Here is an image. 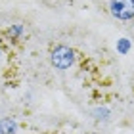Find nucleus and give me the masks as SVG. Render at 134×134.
I'll return each mask as SVG.
<instances>
[{
	"label": "nucleus",
	"instance_id": "f257e3e1",
	"mask_svg": "<svg viewBox=\"0 0 134 134\" xmlns=\"http://www.w3.org/2000/svg\"><path fill=\"white\" fill-rule=\"evenodd\" d=\"M73 62H75V54L67 46H58L52 52V65L56 69H69L73 65Z\"/></svg>",
	"mask_w": 134,
	"mask_h": 134
},
{
	"label": "nucleus",
	"instance_id": "f03ea898",
	"mask_svg": "<svg viewBox=\"0 0 134 134\" xmlns=\"http://www.w3.org/2000/svg\"><path fill=\"white\" fill-rule=\"evenodd\" d=\"M111 14L117 19H132L134 0H111Z\"/></svg>",
	"mask_w": 134,
	"mask_h": 134
},
{
	"label": "nucleus",
	"instance_id": "7ed1b4c3",
	"mask_svg": "<svg viewBox=\"0 0 134 134\" xmlns=\"http://www.w3.org/2000/svg\"><path fill=\"white\" fill-rule=\"evenodd\" d=\"M2 126H4L2 134H12V132L15 130V125L12 123V121H4V123H2Z\"/></svg>",
	"mask_w": 134,
	"mask_h": 134
},
{
	"label": "nucleus",
	"instance_id": "20e7f679",
	"mask_svg": "<svg viewBox=\"0 0 134 134\" xmlns=\"http://www.w3.org/2000/svg\"><path fill=\"white\" fill-rule=\"evenodd\" d=\"M126 50H129V40H126V38H123V40H121L119 42V52H126Z\"/></svg>",
	"mask_w": 134,
	"mask_h": 134
},
{
	"label": "nucleus",
	"instance_id": "39448f33",
	"mask_svg": "<svg viewBox=\"0 0 134 134\" xmlns=\"http://www.w3.org/2000/svg\"><path fill=\"white\" fill-rule=\"evenodd\" d=\"M0 134H2V125H0Z\"/></svg>",
	"mask_w": 134,
	"mask_h": 134
},
{
	"label": "nucleus",
	"instance_id": "423d86ee",
	"mask_svg": "<svg viewBox=\"0 0 134 134\" xmlns=\"http://www.w3.org/2000/svg\"><path fill=\"white\" fill-rule=\"evenodd\" d=\"M0 52H2V48H0Z\"/></svg>",
	"mask_w": 134,
	"mask_h": 134
}]
</instances>
